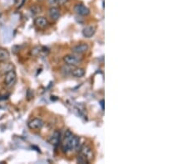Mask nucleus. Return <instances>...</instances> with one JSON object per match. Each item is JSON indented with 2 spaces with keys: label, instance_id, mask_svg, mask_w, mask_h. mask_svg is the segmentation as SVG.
I'll return each mask as SVG.
<instances>
[{
  "label": "nucleus",
  "instance_id": "obj_1",
  "mask_svg": "<svg viewBox=\"0 0 187 164\" xmlns=\"http://www.w3.org/2000/svg\"><path fill=\"white\" fill-rule=\"evenodd\" d=\"M80 143V139L77 136L73 135L72 133L68 130L65 133L64 139L62 143V149L64 153L72 152L73 150L78 148Z\"/></svg>",
  "mask_w": 187,
  "mask_h": 164
},
{
  "label": "nucleus",
  "instance_id": "obj_2",
  "mask_svg": "<svg viewBox=\"0 0 187 164\" xmlns=\"http://www.w3.org/2000/svg\"><path fill=\"white\" fill-rule=\"evenodd\" d=\"M16 81H17V74H16V72L14 70H9L6 73V75H5V79H4L5 85L8 87H12V86H14Z\"/></svg>",
  "mask_w": 187,
  "mask_h": 164
},
{
  "label": "nucleus",
  "instance_id": "obj_3",
  "mask_svg": "<svg viewBox=\"0 0 187 164\" xmlns=\"http://www.w3.org/2000/svg\"><path fill=\"white\" fill-rule=\"evenodd\" d=\"M63 61L66 63V65L70 66H75L79 64V62L81 61L79 57H77L75 55H72V54L65 56L63 57Z\"/></svg>",
  "mask_w": 187,
  "mask_h": 164
},
{
  "label": "nucleus",
  "instance_id": "obj_4",
  "mask_svg": "<svg viewBox=\"0 0 187 164\" xmlns=\"http://www.w3.org/2000/svg\"><path fill=\"white\" fill-rule=\"evenodd\" d=\"M43 124H44V123L41 119L35 118L32 119V120L29 122L28 126L32 130H40L43 127Z\"/></svg>",
  "mask_w": 187,
  "mask_h": 164
},
{
  "label": "nucleus",
  "instance_id": "obj_5",
  "mask_svg": "<svg viewBox=\"0 0 187 164\" xmlns=\"http://www.w3.org/2000/svg\"><path fill=\"white\" fill-rule=\"evenodd\" d=\"M80 154L83 155L88 161L92 159L93 157V152H92V148L86 144H83V146L80 148Z\"/></svg>",
  "mask_w": 187,
  "mask_h": 164
},
{
  "label": "nucleus",
  "instance_id": "obj_6",
  "mask_svg": "<svg viewBox=\"0 0 187 164\" xmlns=\"http://www.w3.org/2000/svg\"><path fill=\"white\" fill-rule=\"evenodd\" d=\"M74 12L80 16H87L90 14V9L83 4H77L74 7Z\"/></svg>",
  "mask_w": 187,
  "mask_h": 164
},
{
  "label": "nucleus",
  "instance_id": "obj_7",
  "mask_svg": "<svg viewBox=\"0 0 187 164\" xmlns=\"http://www.w3.org/2000/svg\"><path fill=\"white\" fill-rule=\"evenodd\" d=\"M89 50V46L87 43H81L72 47V52L76 54H83Z\"/></svg>",
  "mask_w": 187,
  "mask_h": 164
},
{
  "label": "nucleus",
  "instance_id": "obj_8",
  "mask_svg": "<svg viewBox=\"0 0 187 164\" xmlns=\"http://www.w3.org/2000/svg\"><path fill=\"white\" fill-rule=\"evenodd\" d=\"M96 31H97V28H96L95 26L89 25L83 29V35L86 38H91L94 36V34L96 33Z\"/></svg>",
  "mask_w": 187,
  "mask_h": 164
},
{
  "label": "nucleus",
  "instance_id": "obj_9",
  "mask_svg": "<svg viewBox=\"0 0 187 164\" xmlns=\"http://www.w3.org/2000/svg\"><path fill=\"white\" fill-rule=\"evenodd\" d=\"M60 139H61V134H60V132L55 131V132L53 133V136L50 138V139L48 140V142H49L50 144H52L53 146L57 147L59 145Z\"/></svg>",
  "mask_w": 187,
  "mask_h": 164
},
{
  "label": "nucleus",
  "instance_id": "obj_10",
  "mask_svg": "<svg viewBox=\"0 0 187 164\" xmlns=\"http://www.w3.org/2000/svg\"><path fill=\"white\" fill-rule=\"evenodd\" d=\"M48 14L50 16V18L54 20V21H57L59 19L60 16H61V13H60V10L59 8L56 7H52L51 8H49L48 10Z\"/></svg>",
  "mask_w": 187,
  "mask_h": 164
},
{
  "label": "nucleus",
  "instance_id": "obj_11",
  "mask_svg": "<svg viewBox=\"0 0 187 164\" xmlns=\"http://www.w3.org/2000/svg\"><path fill=\"white\" fill-rule=\"evenodd\" d=\"M34 24L38 28H46L48 24V22L44 17H38L34 19Z\"/></svg>",
  "mask_w": 187,
  "mask_h": 164
},
{
  "label": "nucleus",
  "instance_id": "obj_12",
  "mask_svg": "<svg viewBox=\"0 0 187 164\" xmlns=\"http://www.w3.org/2000/svg\"><path fill=\"white\" fill-rule=\"evenodd\" d=\"M85 70L83 69V68H80V67H77V68H75V69H73L71 72V75L73 76V77H75V78H81V77H83L85 75Z\"/></svg>",
  "mask_w": 187,
  "mask_h": 164
},
{
  "label": "nucleus",
  "instance_id": "obj_13",
  "mask_svg": "<svg viewBox=\"0 0 187 164\" xmlns=\"http://www.w3.org/2000/svg\"><path fill=\"white\" fill-rule=\"evenodd\" d=\"M10 54L8 51L4 48H0V61H5L9 59Z\"/></svg>",
  "mask_w": 187,
  "mask_h": 164
},
{
  "label": "nucleus",
  "instance_id": "obj_14",
  "mask_svg": "<svg viewBox=\"0 0 187 164\" xmlns=\"http://www.w3.org/2000/svg\"><path fill=\"white\" fill-rule=\"evenodd\" d=\"M77 163H83V164L86 163L88 162V160L86 159V157H84L83 155H82L81 154L78 155V157H77Z\"/></svg>",
  "mask_w": 187,
  "mask_h": 164
},
{
  "label": "nucleus",
  "instance_id": "obj_15",
  "mask_svg": "<svg viewBox=\"0 0 187 164\" xmlns=\"http://www.w3.org/2000/svg\"><path fill=\"white\" fill-rule=\"evenodd\" d=\"M69 66H68V65H67L66 66H64V67L62 69V73L64 72V75H69V74H71L72 69V68L69 67Z\"/></svg>",
  "mask_w": 187,
  "mask_h": 164
},
{
  "label": "nucleus",
  "instance_id": "obj_16",
  "mask_svg": "<svg viewBox=\"0 0 187 164\" xmlns=\"http://www.w3.org/2000/svg\"><path fill=\"white\" fill-rule=\"evenodd\" d=\"M31 10H32V13H39L41 12V8L39 7H38V6H33V7L31 8Z\"/></svg>",
  "mask_w": 187,
  "mask_h": 164
},
{
  "label": "nucleus",
  "instance_id": "obj_17",
  "mask_svg": "<svg viewBox=\"0 0 187 164\" xmlns=\"http://www.w3.org/2000/svg\"><path fill=\"white\" fill-rule=\"evenodd\" d=\"M68 2V0H58V4L60 5H64Z\"/></svg>",
  "mask_w": 187,
  "mask_h": 164
},
{
  "label": "nucleus",
  "instance_id": "obj_18",
  "mask_svg": "<svg viewBox=\"0 0 187 164\" xmlns=\"http://www.w3.org/2000/svg\"><path fill=\"white\" fill-rule=\"evenodd\" d=\"M47 2H48V4H50V5H53V4L58 3V0H47Z\"/></svg>",
  "mask_w": 187,
  "mask_h": 164
},
{
  "label": "nucleus",
  "instance_id": "obj_19",
  "mask_svg": "<svg viewBox=\"0 0 187 164\" xmlns=\"http://www.w3.org/2000/svg\"><path fill=\"white\" fill-rule=\"evenodd\" d=\"M101 108H102V110H104V100H101Z\"/></svg>",
  "mask_w": 187,
  "mask_h": 164
}]
</instances>
